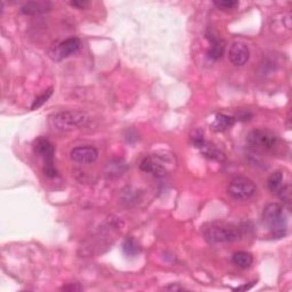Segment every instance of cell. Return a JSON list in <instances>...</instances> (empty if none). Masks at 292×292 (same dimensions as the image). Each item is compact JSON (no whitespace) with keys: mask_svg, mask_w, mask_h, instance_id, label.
Returning <instances> with one entry per match:
<instances>
[{"mask_svg":"<svg viewBox=\"0 0 292 292\" xmlns=\"http://www.w3.org/2000/svg\"><path fill=\"white\" fill-rule=\"evenodd\" d=\"M201 152L202 154L205 155L208 159L211 160H216V161H224L225 160V154L222 152H220L218 148L214 146L212 144H205L201 147Z\"/></svg>","mask_w":292,"mask_h":292,"instance_id":"obj_17","label":"cell"},{"mask_svg":"<svg viewBox=\"0 0 292 292\" xmlns=\"http://www.w3.org/2000/svg\"><path fill=\"white\" fill-rule=\"evenodd\" d=\"M241 230L232 224H215L210 225L203 232V236L209 243H226L234 242L241 239Z\"/></svg>","mask_w":292,"mask_h":292,"instance_id":"obj_3","label":"cell"},{"mask_svg":"<svg viewBox=\"0 0 292 292\" xmlns=\"http://www.w3.org/2000/svg\"><path fill=\"white\" fill-rule=\"evenodd\" d=\"M230 61L236 67H242L249 61L250 50L248 46L241 41H235L231 45L229 52Z\"/></svg>","mask_w":292,"mask_h":292,"instance_id":"obj_10","label":"cell"},{"mask_svg":"<svg viewBox=\"0 0 292 292\" xmlns=\"http://www.w3.org/2000/svg\"><path fill=\"white\" fill-rule=\"evenodd\" d=\"M166 290H170V291H180L184 290L183 286H178V285H168L165 288Z\"/></svg>","mask_w":292,"mask_h":292,"instance_id":"obj_25","label":"cell"},{"mask_svg":"<svg viewBox=\"0 0 292 292\" xmlns=\"http://www.w3.org/2000/svg\"><path fill=\"white\" fill-rule=\"evenodd\" d=\"M62 290H64V291H80V290H82V288L81 286H79V285H73V284H71V285H67V286H63L62 288Z\"/></svg>","mask_w":292,"mask_h":292,"instance_id":"obj_24","label":"cell"},{"mask_svg":"<svg viewBox=\"0 0 292 292\" xmlns=\"http://www.w3.org/2000/svg\"><path fill=\"white\" fill-rule=\"evenodd\" d=\"M248 143L252 146H256L262 150L271 151L274 150L279 142V137L275 134L268 131H263V129H256L248 134Z\"/></svg>","mask_w":292,"mask_h":292,"instance_id":"obj_7","label":"cell"},{"mask_svg":"<svg viewBox=\"0 0 292 292\" xmlns=\"http://www.w3.org/2000/svg\"><path fill=\"white\" fill-rule=\"evenodd\" d=\"M232 262H233L234 265H236L240 268H249L252 265L253 258L250 253L244 252V251H239L235 252L232 257Z\"/></svg>","mask_w":292,"mask_h":292,"instance_id":"obj_14","label":"cell"},{"mask_svg":"<svg viewBox=\"0 0 292 292\" xmlns=\"http://www.w3.org/2000/svg\"><path fill=\"white\" fill-rule=\"evenodd\" d=\"M52 94H53V88H49V89L45 90L43 94L39 95L38 97H36V100L34 101V104H32L31 109L32 110L39 109L40 106H43L46 103V102L48 101V99H49L50 96H52Z\"/></svg>","mask_w":292,"mask_h":292,"instance_id":"obj_19","label":"cell"},{"mask_svg":"<svg viewBox=\"0 0 292 292\" xmlns=\"http://www.w3.org/2000/svg\"><path fill=\"white\" fill-rule=\"evenodd\" d=\"M207 38L210 41V48H209V56L212 59H219L225 52V44L222 39L219 37L218 34L215 31H209L207 35Z\"/></svg>","mask_w":292,"mask_h":292,"instance_id":"obj_11","label":"cell"},{"mask_svg":"<svg viewBox=\"0 0 292 292\" xmlns=\"http://www.w3.org/2000/svg\"><path fill=\"white\" fill-rule=\"evenodd\" d=\"M214 5L221 11H233V9L239 7V2H235V0H220V2H214Z\"/></svg>","mask_w":292,"mask_h":292,"instance_id":"obj_20","label":"cell"},{"mask_svg":"<svg viewBox=\"0 0 292 292\" xmlns=\"http://www.w3.org/2000/svg\"><path fill=\"white\" fill-rule=\"evenodd\" d=\"M53 4L49 2H30L22 6V13L26 15H39L52 9Z\"/></svg>","mask_w":292,"mask_h":292,"instance_id":"obj_12","label":"cell"},{"mask_svg":"<svg viewBox=\"0 0 292 292\" xmlns=\"http://www.w3.org/2000/svg\"><path fill=\"white\" fill-rule=\"evenodd\" d=\"M263 221L272 231L275 239L283 238L286 233L283 208L279 203H270L263 211Z\"/></svg>","mask_w":292,"mask_h":292,"instance_id":"obj_2","label":"cell"},{"mask_svg":"<svg viewBox=\"0 0 292 292\" xmlns=\"http://www.w3.org/2000/svg\"><path fill=\"white\" fill-rule=\"evenodd\" d=\"M127 170V166L121 160H112L106 165V174L110 177H118Z\"/></svg>","mask_w":292,"mask_h":292,"instance_id":"obj_16","label":"cell"},{"mask_svg":"<svg viewBox=\"0 0 292 292\" xmlns=\"http://www.w3.org/2000/svg\"><path fill=\"white\" fill-rule=\"evenodd\" d=\"M89 121V117L81 111L69 110L55 113L50 118V124L54 129L61 132H71L81 128Z\"/></svg>","mask_w":292,"mask_h":292,"instance_id":"obj_1","label":"cell"},{"mask_svg":"<svg viewBox=\"0 0 292 292\" xmlns=\"http://www.w3.org/2000/svg\"><path fill=\"white\" fill-rule=\"evenodd\" d=\"M97 157H99V152L95 147L89 145L77 146L71 151V159L80 165L94 164Z\"/></svg>","mask_w":292,"mask_h":292,"instance_id":"obj_9","label":"cell"},{"mask_svg":"<svg viewBox=\"0 0 292 292\" xmlns=\"http://www.w3.org/2000/svg\"><path fill=\"white\" fill-rule=\"evenodd\" d=\"M35 153L44 160V174L47 177H56L57 170L54 166L55 146L49 140L45 137H39L35 141L34 144Z\"/></svg>","mask_w":292,"mask_h":292,"instance_id":"obj_4","label":"cell"},{"mask_svg":"<svg viewBox=\"0 0 292 292\" xmlns=\"http://www.w3.org/2000/svg\"><path fill=\"white\" fill-rule=\"evenodd\" d=\"M227 192L236 201H247L256 194L257 187L251 179L236 177L230 183Z\"/></svg>","mask_w":292,"mask_h":292,"instance_id":"obj_5","label":"cell"},{"mask_svg":"<svg viewBox=\"0 0 292 292\" xmlns=\"http://www.w3.org/2000/svg\"><path fill=\"white\" fill-rule=\"evenodd\" d=\"M174 164V157L171 155H150L141 162V169L145 173H150L156 177H162L168 171V166Z\"/></svg>","mask_w":292,"mask_h":292,"instance_id":"obj_6","label":"cell"},{"mask_svg":"<svg viewBox=\"0 0 292 292\" xmlns=\"http://www.w3.org/2000/svg\"><path fill=\"white\" fill-rule=\"evenodd\" d=\"M234 123H235L234 117L224 113H218L215 119V121L211 124V129L214 132H225L231 127H233Z\"/></svg>","mask_w":292,"mask_h":292,"instance_id":"obj_13","label":"cell"},{"mask_svg":"<svg viewBox=\"0 0 292 292\" xmlns=\"http://www.w3.org/2000/svg\"><path fill=\"white\" fill-rule=\"evenodd\" d=\"M80 47L81 40L77 37H71V38H68L53 47L48 54L50 58L54 59V61H62V59L70 57L71 55L78 53Z\"/></svg>","mask_w":292,"mask_h":292,"instance_id":"obj_8","label":"cell"},{"mask_svg":"<svg viewBox=\"0 0 292 292\" xmlns=\"http://www.w3.org/2000/svg\"><path fill=\"white\" fill-rule=\"evenodd\" d=\"M283 173L282 171H275V173H273L270 178L267 180V185H268V188H270V191L272 193H279L280 189L283 187Z\"/></svg>","mask_w":292,"mask_h":292,"instance_id":"obj_15","label":"cell"},{"mask_svg":"<svg viewBox=\"0 0 292 292\" xmlns=\"http://www.w3.org/2000/svg\"><path fill=\"white\" fill-rule=\"evenodd\" d=\"M277 194L280 196L281 200L284 203H286L288 207H290V203H291V186L290 185H285V186L282 187L280 189V192Z\"/></svg>","mask_w":292,"mask_h":292,"instance_id":"obj_21","label":"cell"},{"mask_svg":"<svg viewBox=\"0 0 292 292\" xmlns=\"http://www.w3.org/2000/svg\"><path fill=\"white\" fill-rule=\"evenodd\" d=\"M122 249L123 252L127 254V256L131 257H135L137 254H140L142 251L141 245L137 243V241L133 238H127L123 241L122 244Z\"/></svg>","mask_w":292,"mask_h":292,"instance_id":"obj_18","label":"cell"},{"mask_svg":"<svg viewBox=\"0 0 292 292\" xmlns=\"http://www.w3.org/2000/svg\"><path fill=\"white\" fill-rule=\"evenodd\" d=\"M192 142H193V144L196 145L197 147L199 148H201L202 145L205 144V138H203V135H202V132H197L196 134H194L193 137H192Z\"/></svg>","mask_w":292,"mask_h":292,"instance_id":"obj_22","label":"cell"},{"mask_svg":"<svg viewBox=\"0 0 292 292\" xmlns=\"http://www.w3.org/2000/svg\"><path fill=\"white\" fill-rule=\"evenodd\" d=\"M70 5L73 7H78L80 9H83L85 7H87L88 5H89V3L88 2H72V3H70Z\"/></svg>","mask_w":292,"mask_h":292,"instance_id":"obj_23","label":"cell"}]
</instances>
